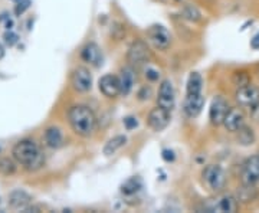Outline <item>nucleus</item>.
<instances>
[{
  "label": "nucleus",
  "mask_w": 259,
  "mask_h": 213,
  "mask_svg": "<svg viewBox=\"0 0 259 213\" xmlns=\"http://www.w3.org/2000/svg\"><path fill=\"white\" fill-rule=\"evenodd\" d=\"M170 120H171V114L168 110L163 108L157 105L156 108H153L151 111L148 112L147 117V125L156 133H160V131L166 130L167 125L170 124Z\"/></svg>",
  "instance_id": "1a4fd4ad"
},
{
  "label": "nucleus",
  "mask_w": 259,
  "mask_h": 213,
  "mask_svg": "<svg viewBox=\"0 0 259 213\" xmlns=\"http://www.w3.org/2000/svg\"><path fill=\"white\" fill-rule=\"evenodd\" d=\"M229 110L231 105L223 97H214L209 108V120L213 125H222Z\"/></svg>",
  "instance_id": "9d476101"
},
{
  "label": "nucleus",
  "mask_w": 259,
  "mask_h": 213,
  "mask_svg": "<svg viewBox=\"0 0 259 213\" xmlns=\"http://www.w3.org/2000/svg\"><path fill=\"white\" fill-rule=\"evenodd\" d=\"M241 182L245 185L259 186V153L250 156L242 164Z\"/></svg>",
  "instance_id": "423d86ee"
},
{
  "label": "nucleus",
  "mask_w": 259,
  "mask_h": 213,
  "mask_svg": "<svg viewBox=\"0 0 259 213\" xmlns=\"http://www.w3.org/2000/svg\"><path fill=\"white\" fill-rule=\"evenodd\" d=\"M235 100L239 107L252 108L259 101V87L253 83H246L243 87H239L235 93Z\"/></svg>",
  "instance_id": "6e6552de"
},
{
  "label": "nucleus",
  "mask_w": 259,
  "mask_h": 213,
  "mask_svg": "<svg viewBox=\"0 0 259 213\" xmlns=\"http://www.w3.org/2000/svg\"><path fill=\"white\" fill-rule=\"evenodd\" d=\"M238 141H239V144H242V146H250V144H253V141H255L253 131L250 130L249 127L243 125L241 130L238 131Z\"/></svg>",
  "instance_id": "5701e85b"
},
{
  "label": "nucleus",
  "mask_w": 259,
  "mask_h": 213,
  "mask_svg": "<svg viewBox=\"0 0 259 213\" xmlns=\"http://www.w3.org/2000/svg\"><path fill=\"white\" fill-rule=\"evenodd\" d=\"M125 143H127V137L125 136H115V137H112V139H110L105 143V146H104V154L105 156L115 154L121 147L125 146Z\"/></svg>",
  "instance_id": "412c9836"
},
{
  "label": "nucleus",
  "mask_w": 259,
  "mask_h": 213,
  "mask_svg": "<svg viewBox=\"0 0 259 213\" xmlns=\"http://www.w3.org/2000/svg\"><path fill=\"white\" fill-rule=\"evenodd\" d=\"M250 118L255 121L256 124H259V101L250 108Z\"/></svg>",
  "instance_id": "2f4dec72"
},
{
  "label": "nucleus",
  "mask_w": 259,
  "mask_h": 213,
  "mask_svg": "<svg viewBox=\"0 0 259 213\" xmlns=\"http://www.w3.org/2000/svg\"><path fill=\"white\" fill-rule=\"evenodd\" d=\"M81 59L83 62L90 64L93 66H101L102 61H104V56H102L101 48L98 47L97 44H87L81 51Z\"/></svg>",
  "instance_id": "dca6fc26"
},
{
  "label": "nucleus",
  "mask_w": 259,
  "mask_h": 213,
  "mask_svg": "<svg viewBox=\"0 0 259 213\" xmlns=\"http://www.w3.org/2000/svg\"><path fill=\"white\" fill-rule=\"evenodd\" d=\"M5 42H6V45L8 47H15L16 44H18V40H19V36L16 35V33H13V32H6L5 33Z\"/></svg>",
  "instance_id": "cd10ccee"
},
{
  "label": "nucleus",
  "mask_w": 259,
  "mask_h": 213,
  "mask_svg": "<svg viewBox=\"0 0 259 213\" xmlns=\"http://www.w3.org/2000/svg\"><path fill=\"white\" fill-rule=\"evenodd\" d=\"M30 202H32V197L25 190L16 189L9 195V204L12 209H22L23 210L25 207H28L30 204Z\"/></svg>",
  "instance_id": "a211bd4d"
},
{
  "label": "nucleus",
  "mask_w": 259,
  "mask_h": 213,
  "mask_svg": "<svg viewBox=\"0 0 259 213\" xmlns=\"http://www.w3.org/2000/svg\"><path fill=\"white\" fill-rule=\"evenodd\" d=\"M258 76H259V68H258Z\"/></svg>",
  "instance_id": "c9c22d12"
},
{
  "label": "nucleus",
  "mask_w": 259,
  "mask_h": 213,
  "mask_svg": "<svg viewBox=\"0 0 259 213\" xmlns=\"http://www.w3.org/2000/svg\"><path fill=\"white\" fill-rule=\"evenodd\" d=\"M163 158L166 160V161H175V158H176V154H175V151L173 150H163Z\"/></svg>",
  "instance_id": "473e14b6"
},
{
  "label": "nucleus",
  "mask_w": 259,
  "mask_h": 213,
  "mask_svg": "<svg viewBox=\"0 0 259 213\" xmlns=\"http://www.w3.org/2000/svg\"><path fill=\"white\" fill-rule=\"evenodd\" d=\"M3 56H5V48H3V45L0 44V59H2Z\"/></svg>",
  "instance_id": "f704fd0d"
},
{
  "label": "nucleus",
  "mask_w": 259,
  "mask_h": 213,
  "mask_svg": "<svg viewBox=\"0 0 259 213\" xmlns=\"http://www.w3.org/2000/svg\"><path fill=\"white\" fill-rule=\"evenodd\" d=\"M137 125H139V121H137L136 117H127V118H124V127L128 131L134 130Z\"/></svg>",
  "instance_id": "c756f323"
},
{
  "label": "nucleus",
  "mask_w": 259,
  "mask_h": 213,
  "mask_svg": "<svg viewBox=\"0 0 259 213\" xmlns=\"http://www.w3.org/2000/svg\"><path fill=\"white\" fill-rule=\"evenodd\" d=\"M98 87H100L102 95L107 98H115L121 94L120 78L117 75L105 74L104 76H101Z\"/></svg>",
  "instance_id": "ddd939ff"
},
{
  "label": "nucleus",
  "mask_w": 259,
  "mask_h": 213,
  "mask_svg": "<svg viewBox=\"0 0 259 213\" xmlns=\"http://www.w3.org/2000/svg\"><path fill=\"white\" fill-rule=\"evenodd\" d=\"M223 125H225L226 130L231 131V133H238L241 130L242 127L245 125V114L242 111V108H239V107L232 108L231 107L226 118L223 121Z\"/></svg>",
  "instance_id": "2eb2a0df"
},
{
  "label": "nucleus",
  "mask_w": 259,
  "mask_h": 213,
  "mask_svg": "<svg viewBox=\"0 0 259 213\" xmlns=\"http://www.w3.org/2000/svg\"><path fill=\"white\" fill-rule=\"evenodd\" d=\"M148 40L151 45L158 51H166L167 48L171 45V35L164 26L161 25H153L147 30Z\"/></svg>",
  "instance_id": "0eeeda50"
},
{
  "label": "nucleus",
  "mask_w": 259,
  "mask_h": 213,
  "mask_svg": "<svg viewBox=\"0 0 259 213\" xmlns=\"http://www.w3.org/2000/svg\"><path fill=\"white\" fill-rule=\"evenodd\" d=\"M151 58V51L148 48L147 42L137 39L134 40L128 48L127 52V61L131 66L146 65Z\"/></svg>",
  "instance_id": "39448f33"
},
{
  "label": "nucleus",
  "mask_w": 259,
  "mask_h": 213,
  "mask_svg": "<svg viewBox=\"0 0 259 213\" xmlns=\"http://www.w3.org/2000/svg\"><path fill=\"white\" fill-rule=\"evenodd\" d=\"M120 85H121V94L122 95H128L133 88H134V82H136V72L133 69V66L130 65L127 68H122L120 74Z\"/></svg>",
  "instance_id": "f3484780"
},
{
  "label": "nucleus",
  "mask_w": 259,
  "mask_h": 213,
  "mask_svg": "<svg viewBox=\"0 0 259 213\" xmlns=\"http://www.w3.org/2000/svg\"><path fill=\"white\" fill-rule=\"evenodd\" d=\"M44 140H45V144L51 148H59L64 146V134L58 127H49L45 131Z\"/></svg>",
  "instance_id": "aec40b11"
},
{
  "label": "nucleus",
  "mask_w": 259,
  "mask_h": 213,
  "mask_svg": "<svg viewBox=\"0 0 259 213\" xmlns=\"http://www.w3.org/2000/svg\"><path fill=\"white\" fill-rule=\"evenodd\" d=\"M146 78H147L148 81H157L158 78H160V72L158 71H156L154 68H147L146 69Z\"/></svg>",
  "instance_id": "7c9ffc66"
},
{
  "label": "nucleus",
  "mask_w": 259,
  "mask_h": 213,
  "mask_svg": "<svg viewBox=\"0 0 259 213\" xmlns=\"http://www.w3.org/2000/svg\"><path fill=\"white\" fill-rule=\"evenodd\" d=\"M204 107L203 94H186L183 111L189 118H196Z\"/></svg>",
  "instance_id": "4468645a"
},
{
  "label": "nucleus",
  "mask_w": 259,
  "mask_h": 213,
  "mask_svg": "<svg viewBox=\"0 0 259 213\" xmlns=\"http://www.w3.org/2000/svg\"><path fill=\"white\" fill-rule=\"evenodd\" d=\"M239 206L241 203L238 202L236 196L221 195L207 200L203 204V210L207 213H236L239 210Z\"/></svg>",
  "instance_id": "20e7f679"
},
{
  "label": "nucleus",
  "mask_w": 259,
  "mask_h": 213,
  "mask_svg": "<svg viewBox=\"0 0 259 213\" xmlns=\"http://www.w3.org/2000/svg\"><path fill=\"white\" fill-rule=\"evenodd\" d=\"M256 197H258L256 186L242 183L241 187H238V190H236V199L239 203H250V202L256 200Z\"/></svg>",
  "instance_id": "6ab92c4d"
},
{
  "label": "nucleus",
  "mask_w": 259,
  "mask_h": 213,
  "mask_svg": "<svg viewBox=\"0 0 259 213\" xmlns=\"http://www.w3.org/2000/svg\"><path fill=\"white\" fill-rule=\"evenodd\" d=\"M226 182H228L226 173L223 167L219 164H209L202 172V183L212 193H221L226 187Z\"/></svg>",
  "instance_id": "7ed1b4c3"
},
{
  "label": "nucleus",
  "mask_w": 259,
  "mask_h": 213,
  "mask_svg": "<svg viewBox=\"0 0 259 213\" xmlns=\"http://www.w3.org/2000/svg\"><path fill=\"white\" fill-rule=\"evenodd\" d=\"M68 121L75 134L79 137H91L97 129V117L87 105H74L68 111Z\"/></svg>",
  "instance_id": "f03ea898"
},
{
  "label": "nucleus",
  "mask_w": 259,
  "mask_h": 213,
  "mask_svg": "<svg viewBox=\"0 0 259 213\" xmlns=\"http://www.w3.org/2000/svg\"><path fill=\"white\" fill-rule=\"evenodd\" d=\"M176 104V93H175V87L170 79H163L160 83L157 95V105L166 108L168 111H171L175 108Z\"/></svg>",
  "instance_id": "9b49d317"
},
{
  "label": "nucleus",
  "mask_w": 259,
  "mask_h": 213,
  "mask_svg": "<svg viewBox=\"0 0 259 213\" xmlns=\"http://www.w3.org/2000/svg\"><path fill=\"white\" fill-rule=\"evenodd\" d=\"M71 83L72 88L78 93H88L93 88V75L90 72V69L79 66L76 68L72 76H71Z\"/></svg>",
  "instance_id": "f8f14e48"
},
{
  "label": "nucleus",
  "mask_w": 259,
  "mask_h": 213,
  "mask_svg": "<svg viewBox=\"0 0 259 213\" xmlns=\"http://www.w3.org/2000/svg\"><path fill=\"white\" fill-rule=\"evenodd\" d=\"M250 47L253 48V49H259V33L258 35H255L253 39L250 40Z\"/></svg>",
  "instance_id": "72a5a7b5"
},
{
  "label": "nucleus",
  "mask_w": 259,
  "mask_h": 213,
  "mask_svg": "<svg viewBox=\"0 0 259 213\" xmlns=\"http://www.w3.org/2000/svg\"><path fill=\"white\" fill-rule=\"evenodd\" d=\"M15 170H16V166H15V163L10 158H2L0 160V172L2 173L12 175V173H15Z\"/></svg>",
  "instance_id": "a878e982"
},
{
  "label": "nucleus",
  "mask_w": 259,
  "mask_h": 213,
  "mask_svg": "<svg viewBox=\"0 0 259 213\" xmlns=\"http://www.w3.org/2000/svg\"><path fill=\"white\" fill-rule=\"evenodd\" d=\"M29 8H30V0H19L15 12H16V15H18V16H20V15H22L25 10H28Z\"/></svg>",
  "instance_id": "c85d7f7f"
},
{
  "label": "nucleus",
  "mask_w": 259,
  "mask_h": 213,
  "mask_svg": "<svg viewBox=\"0 0 259 213\" xmlns=\"http://www.w3.org/2000/svg\"><path fill=\"white\" fill-rule=\"evenodd\" d=\"M140 189H141V180L139 177H131L130 180H127L124 185H122V193L124 195H134L137 193Z\"/></svg>",
  "instance_id": "b1692460"
},
{
  "label": "nucleus",
  "mask_w": 259,
  "mask_h": 213,
  "mask_svg": "<svg viewBox=\"0 0 259 213\" xmlns=\"http://www.w3.org/2000/svg\"><path fill=\"white\" fill-rule=\"evenodd\" d=\"M232 82L235 83L238 88L239 87H243V85H246V83H250V76L248 72H245V71H236L235 74L232 75Z\"/></svg>",
  "instance_id": "393cba45"
},
{
  "label": "nucleus",
  "mask_w": 259,
  "mask_h": 213,
  "mask_svg": "<svg viewBox=\"0 0 259 213\" xmlns=\"http://www.w3.org/2000/svg\"><path fill=\"white\" fill-rule=\"evenodd\" d=\"M185 16L189 20H193V22H196V20H199L200 19V13H199V10L196 9V8H192V6H187L185 9Z\"/></svg>",
  "instance_id": "bb28decb"
},
{
  "label": "nucleus",
  "mask_w": 259,
  "mask_h": 213,
  "mask_svg": "<svg viewBox=\"0 0 259 213\" xmlns=\"http://www.w3.org/2000/svg\"><path fill=\"white\" fill-rule=\"evenodd\" d=\"M12 156L29 172H36L45 164V154L33 140H22L15 144Z\"/></svg>",
  "instance_id": "f257e3e1"
},
{
  "label": "nucleus",
  "mask_w": 259,
  "mask_h": 213,
  "mask_svg": "<svg viewBox=\"0 0 259 213\" xmlns=\"http://www.w3.org/2000/svg\"><path fill=\"white\" fill-rule=\"evenodd\" d=\"M13 2H19V0H13Z\"/></svg>",
  "instance_id": "e433bc0d"
},
{
  "label": "nucleus",
  "mask_w": 259,
  "mask_h": 213,
  "mask_svg": "<svg viewBox=\"0 0 259 213\" xmlns=\"http://www.w3.org/2000/svg\"><path fill=\"white\" fill-rule=\"evenodd\" d=\"M203 90V79L199 72H192L187 79V88L186 94H202Z\"/></svg>",
  "instance_id": "4be33fe9"
}]
</instances>
